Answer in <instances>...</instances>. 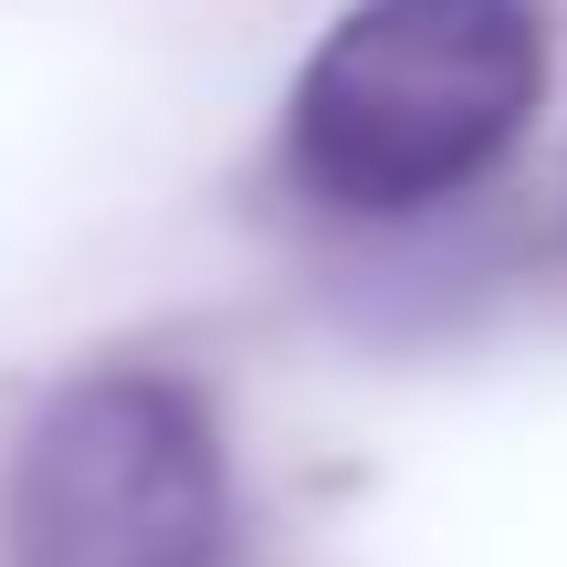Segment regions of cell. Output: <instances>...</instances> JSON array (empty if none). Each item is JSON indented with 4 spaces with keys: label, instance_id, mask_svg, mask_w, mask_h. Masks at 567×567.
<instances>
[{
    "label": "cell",
    "instance_id": "1",
    "mask_svg": "<svg viewBox=\"0 0 567 567\" xmlns=\"http://www.w3.org/2000/svg\"><path fill=\"white\" fill-rule=\"evenodd\" d=\"M547 95L536 0H358L326 21L284 105V168L305 200L410 221L473 189Z\"/></svg>",
    "mask_w": 567,
    "mask_h": 567
},
{
    "label": "cell",
    "instance_id": "2",
    "mask_svg": "<svg viewBox=\"0 0 567 567\" xmlns=\"http://www.w3.org/2000/svg\"><path fill=\"white\" fill-rule=\"evenodd\" d=\"M11 567H221L231 473L200 389L168 368H95L32 410L0 494Z\"/></svg>",
    "mask_w": 567,
    "mask_h": 567
}]
</instances>
